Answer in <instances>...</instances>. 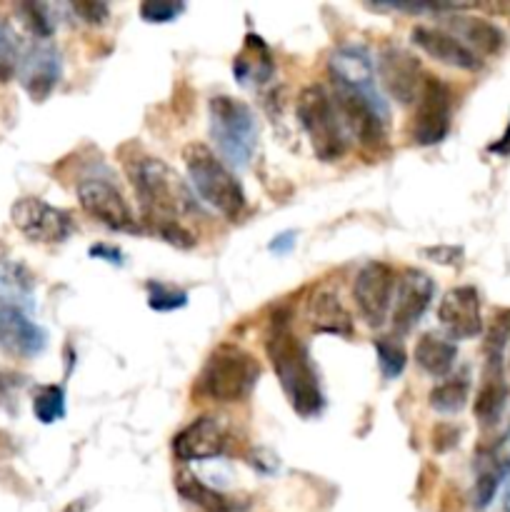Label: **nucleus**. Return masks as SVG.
Returning a JSON list of instances; mask_svg holds the SVG:
<instances>
[{"label":"nucleus","instance_id":"obj_1","mask_svg":"<svg viewBox=\"0 0 510 512\" xmlns=\"http://www.w3.org/2000/svg\"><path fill=\"white\" fill-rule=\"evenodd\" d=\"M130 180L138 193L145 220L170 245L193 248L195 235L185 228V215L200 213L195 193L160 158H140L130 165Z\"/></svg>","mask_w":510,"mask_h":512},{"label":"nucleus","instance_id":"obj_2","mask_svg":"<svg viewBox=\"0 0 510 512\" xmlns=\"http://www.w3.org/2000/svg\"><path fill=\"white\" fill-rule=\"evenodd\" d=\"M265 355L273 365V373L283 388L285 398H288L290 408L300 418H315L325 405L318 370L310 360L308 348L300 343V338L290 328V320L275 315L268 335H265Z\"/></svg>","mask_w":510,"mask_h":512},{"label":"nucleus","instance_id":"obj_3","mask_svg":"<svg viewBox=\"0 0 510 512\" xmlns=\"http://www.w3.org/2000/svg\"><path fill=\"white\" fill-rule=\"evenodd\" d=\"M185 170L193 193L208 205L210 210L225 220H238L245 210L243 185L233 175V170L218 158V153L203 143H190L183 150Z\"/></svg>","mask_w":510,"mask_h":512},{"label":"nucleus","instance_id":"obj_4","mask_svg":"<svg viewBox=\"0 0 510 512\" xmlns=\"http://www.w3.org/2000/svg\"><path fill=\"white\" fill-rule=\"evenodd\" d=\"M208 120L218 158L228 168H248L258 145V120L253 108L230 95H215L208 103Z\"/></svg>","mask_w":510,"mask_h":512},{"label":"nucleus","instance_id":"obj_5","mask_svg":"<svg viewBox=\"0 0 510 512\" xmlns=\"http://www.w3.org/2000/svg\"><path fill=\"white\" fill-rule=\"evenodd\" d=\"M260 365L245 348L223 343L210 353L198 375V390L213 403H240L253 393Z\"/></svg>","mask_w":510,"mask_h":512},{"label":"nucleus","instance_id":"obj_6","mask_svg":"<svg viewBox=\"0 0 510 512\" xmlns=\"http://www.w3.org/2000/svg\"><path fill=\"white\" fill-rule=\"evenodd\" d=\"M298 120L313 145L315 155L323 163H335L345 155L350 143V135L340 118L338 103L333 93H328L320 85H310L298 98Z\"/></svg>","mask_w":510,"mask_h":512},{"label":"nucleus","instance_id":"obj_7","mask_svg":"<svg viewBox=\"0 0 510 512\" xmlns=\"http://www.w3.org/2000/svg\"><path fill=\"white\" fill-rule=\"evenodd\" d=\"M78 200L80 208L98 220L100 225L118 233H135L138 230V220H135L133 208L120 193L115 183H110L103 175H88L78 183Z\"/></svg>","mask_w":510,"mask_h":512},{"label":"nucleus","instance_id":"obj_8","mask_svg":"<svg viewBox=\"0 0 510 512\" xmlns=\"http://www.w3.org/2000/svg\"><path fill=\"white\" fill-rule=\"evenodd\" d=\"M10 220L33 243H63L75 230L70 213L40 198L15 200L10 208Z\"/></svg>","mask_w":510,"mask_h":512},{"label":"nucleus","instance_id":"obj_9","mask_svg":"<svg viewBox=\"0 0 510 512\" xmlns=\"http://www.w3.org/2000/svg\"><path fill=\"white\" fill-rule=\"evenodd\" d=\"M415 103L418 105H415L413 125H410L413 143L438 145L450 130V110H453L450 88L440 78H425Z\"/></svg>","mask_w":510,"mask_h":512},{"label":"nucleus","instance_id":"obj_10","mask_svg":"<svg viewBox=\"0 0 510 512\" xmlns=\"http://www.w3.org/2000/svg\"><path fill=\"white\" fill-rule=\"evenodd\" d=\"M395 273L388 263H373L363 265L355 275L353 283V298L358 305L360 315L370 328H380L385 318L393 308V293H395Z\"/></svg>","mask_w":510,"mask_h":512},{"label":"nucleus","instance_id":"obj_11","mask_svg":"<svg viewBox=\"0 0 510 512\" xmlns=\"http://www.w3.org/2000/svg\"><path fill=\"white\" fill-rule=\"evenodd\" d=\"M48 348V333L18 303L0 298V350L10 358H38Z\"/></svg>","mask_w":510,"mask_h":512},{"label":"nucleus","instance_id":"obj_12","mask_svg":"<svg viewBox=\"0 0 510 512\" xmlns=\"http://www.w3.org/2000/svg\"><path fill=\"white\" fill-rule=\"evenodd\" d=\"M230 448V433L225 423L213 415L193 420L173 438V455L180 463H205L225 455Z\"/></svg>","mask_w":510,"mask_h":512},{"label":"nucleus","instance_id":"obj_13","mask_svg":"<svg viewBox=\"0 0 510 512\" xmlns=\"http://www.w3.org/2000/svg\"><path fill=\"white\" fill-rule=\"evenodd\" d=\"M435 298V283L428 273L418 268H408L395 280L393 308H390V320L398 333H408L418 325L425 310L430 308Z\"/></svg>","mask_w":510,"mask_h":512},{"label":"nucleus","instance_id":"obj_14","mask_svg":"<svg viewBox=\"0 0 510 512\" xmlns=\"http://www.w3.org/2000/svg\"><path fill=\"white\" fill-rule=\"evenodd\" d=\"M510 475V430H505L495 443L480 448L475 455V485H473V508L478 512L493 505L495 495L503 488Z\"/></svg>","mask_w":510,"mask_h":512},{"label":"nucleus","instance_id":"obj_15","mask_svg":"<svg viewBox=\"0 0 510 512\" xmlns=\"http://www.w3.org/2000/svg\"><path fill=\"white\" fill-rule=\"evenodd\" d=\"M20 83H23L25 93L35 100V103H43L50 93L55 90V85L60 83V75H63V58H60V50L55 48L48 40H38V43L30 45L23 53L18 65Z\"/></svg>","mask_w":510,"mask_h":512},{"label":"nucleus","instance_id":"obj_16","mask_svg":"<svg viewBox=\"0 0 510 512\" xmlns=\"http://www.w3.org/2000/svg\"><path fill=\"white\" fill-rule=\"evenodd\" d=\"M330 78L338 90H350L358 95H373L378 98V73H375L373 58L363 45H340L333 50L328 60Z\"/></svg>","mask_w":510,"mask_h":512},{"label":"nucleus","instance_id":"obj_17","mask_svg":"<svg viewBox=\"0 0 510 512\" xmlns=\"http://www.w3.org/2000/svg\"><path fill=\"white\" fill-rule=\"evenodd\" d=\"M440 325L450 340H470L483 333V315H480V295L473 285H458L448 290L438 308Z\"/></svg>","mask_w":510,"mask_h":512},{"label":"nucleus","instance_id":"obj_18","mask_svg":"<svg viewBox=\"0 0 510 512\" xmlns=\"http://www.w3.org/2000/svg\"><path fill=\"white\" fill-rule=\"evenodd\" d=\"M378 78L385 85V90L403 105L415 103L425 83L418 58L410 55L408 50L395 48V45H390V48L380 53Z\"/></svg>","mask_w":510,"mask_h":512},{"label":"nucleus","instance_id":"obj_19","mask_svg":"<svg viewBox=\"0 0 510 512\" xmlns=\"http://www.w3.org/2000/svg\"><path fill=\"white\" fill-rule=\"evenodd\" d=\"M410 40L423 50L425 55H430L438 63L450 65V68L458 70H478L480 58L478 53L468 48L463 40L455 38L450 30L433 28V25H415L413 33H410Z\"/></svg>","mask_w":510,"mask_h":512},{"label":"nucleus","instance_id":"obj_20","mask_svg":"<svg viewBox=\"0 0 510 512\" xmlns=\"http://www.w3.org/2000/svg\"><path fill=\"white\" fill-rule=\"evenodd\" d=\"M505 403H508V385L503 378V355H488L485 360L483 385H480L478 395H475L473 413L483 428H490L503 415Z\"/></svg>","mask_w":510,"mask_h":512},{"label":"nucleus","instance_id":"obj_21","mask_svg":"<svg viewBox=\"0 0 510 512\" xmlns=\"http://www.w3.org/2000/svg\"><path fill=\"white\" fill-rule=\"evenodd\" d=\"M308 325L313 333L325 335H340V338H350L353 335V320L340 298L330 290H318L313 298L308 300Z\"/></svg>","mask_w":510,"mask_h":512},{"label":"nucleus","instance_id":"obj_22","mask_svg":"<svg viewBox=\"0 0 510 512\" xmlns=\"http://www.w3.org/2000/svg\"><path fill=\"white\" fill-rule=\"evenodd\" d=\"M275 63L268 45L258 35H248L245 48L235 55L233 75L240 85H263L273 78Z\"/></svg>","mask_w":510,"mask_h":512},{"label":"nucleus","instance_id":"obj_23","mask_svg":"<svg viewBox=\"0 0 510 512\" xmlns=\"http://www.w3.org/2000/svg\"><path fill=\"white\" fill-rule=\"evenodd\" d=\"M458 358V345L438 333H425L415 345V363L430 378H445Z\"/></svg>","mask_w":510,"mask_h":512},{"label":"nucleus","instance_id":"obj_24","mask_svg":"<svg viewBox=\"0 0 510 512\" xmlns=\"http://www.w3.org/2000/svg\"><path fill=\"white\" fill-rule=\"evenodd\" d=\"M450 25L455 28V38L463 40L470 50H478L483 55H495L505 45L503 30L485 18H468V15H455L450 18Z\"/></svg>","mask_w":510,"mask_h":512},{"label":"nucleus","instance_id":"obj_25","mask_svg":"<svg viewBox=\"0 0 510 512\" xmlns=\"http://www.w3.org/2000/svg\"><path fill=\"white\" fill-rule=\"evenodd\" d=\"M178 493L203 512H235V503L228 495L218 493L215 488L205 485L195 475H180L178 478Z\"/></svg>","mask_w":510,"mask_h":512},{"label":"nucleus","instance_id":"obj_26","mask_svg":"<svg viewBox=\"0 0 510 512\" xmlns=\"http://www.w3.org/2000/svg\"><path fill=\"white\" fill-rule=\"evenodd\" d=\"M468 395H470V380L468 375L460 373L455 375V378H445L443 383L435 385V388L430 390L428 400H430V408L438 410V413L455 415L465 408Z\"/></svg>","mask_w":510,"mask_h":512},{"label":"nucleus","instance_id":"obj_27","mask_svg":"<svg viewBox=\"0 0 510 512\" xmlns=\"http://www.w3.org/2000/svg\"><path fill=\"white\" fill-rule=\"evenodd\" d=\"M33 413L43 425L65 418V390L60 385H43L33 398Z\"/></svg>","mask_w":510,"mask_h":512},{"label":"nucleus","instance_id":"obj_28","mask_svg":"<svg viewBox=\"0 0 510 512\" xmlns=\"http://www.w3.org/2000/svg\"><path fill=\"white\" fill-rule=\"evenodd\" d=\"M375 355H378V368L383 373L385 380H395L403 375L405 365H408V355H405V348L395 338H378L373 343Z\"/></svg>","mask_w":510,"mask_h":512},{"label":"nucleus","instance_id":"obj_29","mask_svg":"<svg viewBox=\"0 0 510 512\" xmlns=\"http://www.w3.org/2000/svg\"><path fill=\"white\" fill-rule=\"evenodd\" d=\"M20 58H23V50H20L18 35L8 23L0 20V83H8L18 73Z\"/></svg>","mask_w":510,"mask_h":512},{"label":"nucleus","instance_id":"obj_30","mask_svg":"<svg viewBox=\"0 0 510 512\" xmlns=\"http://www.w3.org/2000/svg\"><path fill=\"white\" fill-rule=\"evenodd\" d=\"M148 305L155 313H173L188 305V293L165 283H148Z\"/></svg>","mask_w":510,"mask_h":512},{"label":"nucleus","instance_id":"obj_31","mask_svg":"<svg viewBox=\"0 0 510 512\" xmlns=\"http://www.w3.org/2000/svg\"><path fill=\"white\" fill-rule=\"evenodd\" d=\"M0 290L8 295H28L33 290V275L18 263H0Z\"/></svg>","mask_w":510,"mask_h":512},{"label":"nucleus","instance_id":"obj_32","mask_svg":"<svg viewBox=\"0 0 510 512\" xmlns=\"http://www.w3.org/2000/svg\"><path fill=\"white\" fill-rule=\"evenodd\" d=\"M20 13H23L25 23H28V28L33 30L35 38L48 40L50 35L55 33V20H53V15H50L48 5L25 3V5H20Z\"/></svg>","mask_w":510,"mask_h":512},{"label":"nucleus","instance_id":"obj_33","mask_svg":"<svg viewBox=\"0 0 510 512\" xmlns=\"http://www.w3.org/2000/svg\"><path fill=\"white\" fill-rule=\"evenodd\" d=\"M510 340V310H495L493 323L485 335V355H503L505 345Z\"/></svg>","mask_w":510,"mask_h":512},{"label":"nucleus","instance_id":"obj_34","mask_svg":"<svg viewBox=\"0 0 510 512\" xmlns=\"http://www.w3.org/2000/svg\"><path fill=\"white\" fill-rule=\"evenodd\" d=\"M183 10L185 5L173 3V0H145V3L140 5V18H143L145 23L163 25V23H173Z\"/></svg>","mask_w":510,"mask_h":512},{"label":"nucleus","instance_id":"obj_35","mask_svg":"<svg viewBox=\"0 0 510 512\" xmlns=\"http://www.w3.org/2000/svg\"><path fill=\"white\" fill-rule=\"evenodd\" d=\"M70 10H73L75 15H80V18L90 25H103L110 15L108 5L95 3V0H88V3H73L70 5Z\"/></svg>","mask_w":510,"mask_h":512},{"label":"nucleus","instance_id":"obj_36","mask_svg":"<svg viewBox=\"0 0 510 512\" xmlns=\"http://www.w3.org/2000/svg\"><path fill=\"white\" fill-rule=\"evenodd\" d=\"M88 253H90V258L103 260V263H108V265H123L125 263L123 250L115 248V245H105V243L93 245V248H90Z\"/></svg>","mask_w":510,"mask_h":512},{"label":"nucleus","instance_id":"obj_37","mask_svg":"<svg viewBox=\"0 0 510 512\" xmlns=\"http://www.w3.org/2000/svg\"><path fill=\"white\" fill-rule=\"evenodd\" d=\"M293 248H295V233H290V230L275 235L273 243H270V253L275 255H288Z\"/></svg>","mask_w":510,"mask_h":512},{"label":"nucleus","instance_id":"obj_38","mask_svg":"<svg viewBox=\"0 0 510 512\" xmlns=\"http://www.w3.org/2000/svg\"><path fill=\"white\" fill-rule=\"evenodd\" d=\"M490 153H500V155L510 153V125H508V130H505L503 138H500V143L490 145Z\"/></svg>","mask_w":510,"mask_h":512},{"label":"nucleus","instance_id":"obj_39","mask_svg":"<svg viewBox=\"0 0 510 512\" xmlns=\"http://www.w3.org/2000/svg\"><path fill=\"white\" fill-rule=\"evenodd\" d=\"M500 512H510V475L503 483V500H500Z\"/></svg>","mask_w":510,"mask_h":512},{"label":"nucleus","instance_id":"obj_40","mask_svg":"<svg viewBox=\"0 0 510 512\" xmlns=\"http://www.w3.org/2000/svg\"><path fill=\"white\" fill-rule=\"evenodd\" d=\"M3 393H5V380L0 378V395H3Z\"/></svg>","mask_w":510,"mask_h":512}]
</instances>
